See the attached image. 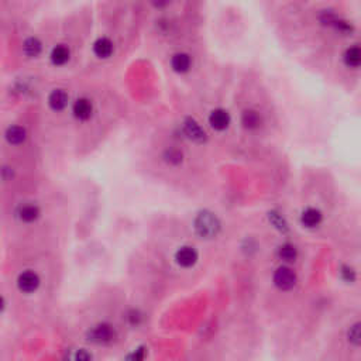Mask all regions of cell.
I'll return each mask as SVG.
<instances>
[{"mask_svg": "<svg viewBox=\"0 0 361 361\" xmlns=\"http://www.w3.org/2000/svg\"><path fill=\"white\" fill-rule=\"evenodd\" d=\"M17 215H19L20 220H23L25 223H31L34 220H37V217L40 216V210L34 205H24V206H20Z\"/></svg>", "mask_w": 361, "mask_h": 361, "instance_id": "11", "label": "cell"}, {"mask_svg": "<svg viewBox=\"0 0 361 361\" xmlns=\"http://www.w3.org/2000/svg\"><path fill=\"white\" fill-rule=\"evenodd\" d=\"M344 61L349 67H353V68H357L360 65L361 61V54H360V48L358 47H351L349 50L346 51L344 54Z\"/></svg>", "mask_w": 361, "mask_h": 361, "instance_id": "16", "label": "cell"}, {"mask_svg": "<svg viewBox=\"0 0 361 361\" xmlns=\"http://www.w3.org/2000/svg\"><path fill=\"white\" fill-rule=\"evenodd\" d=\"M89 337L95 343H109L114 339V330L109 324H97L89 332Z\"/></svg>", "mask_w": 361, "mask_h": 361, "instance_id": "3", "label": "cell"}, {"mask_svg": "<svg viewBox=\"0 0 361 361\" xmlns=\"http://www.w3.org/2000/svg\"><path fill=\"white\" fill-rule=\"evenodd\" d=\"M261 117L260 114L254 110H247L243 114V124L247 127V128H255V127L260 126Z\"/></svg>", "mask_w": 361, "mask_h": 361, "instance_id": "17", "label": "cell"}, {"mask_svg": "<svg viewBox=\"0 0 361 361\" xmlns=\"http://www.w3.org/2000/svg\"><path fill=\"white\" fill-rule=\"evenodd\" d=\"M210 126L216 128V130H224L230 123V116L226 110L223 109H216L213 110L209 116Z\"/></svg>", "mask_w": 361, "mask_h": 361, "instance_id": "6", "label": "cell"}, {"mask_svg": "<svg viewBox=\"0 0 361 361\" xmlns=\"http://www.w3.org/2000/svg\"><path fill=\"white\" fill-rule=\"evenodd\" d=\"M51 59L55 65H62L70 59V50L63 45H58L51 52Z\"/></svg>", "mask_w": 361, "mask_h": 361, "instance_id": "14", "label": "cell"}, {"mask_svg": "<svg viewBox=\"0 0 361 361\" xmlns=\"http://www.w3.org/2000/svg\"><path fill=\"white\" fill-rule=\"evenodd\" d=\"M17 285H19L20 291L27 292H34L40 285V278L36 273L32 271H25V273L20 274L19 279H17Z\"/></svg>", "mask_w": 361, "mask_h": 361, "instance_id": "4", "label": "cell"}, {"mask_svg": "<svg viewBox=\"0 0 361 361\" xmlns=\"http://www.w3.org/2000/svg\"><path fill=\"white\" fill-rule=\"evenodd\" d=\"M274 282H275V285L278 286L279 289L288 291V289L293 288V285L297 284V275H295V273L292 271L291 268L279 267L278 270L275 271V275H274Z\"/></svg>", "mask_w": 361, "mask_h": 361, "instance_id": "2", "label": "cell"}, {"mask_svg": "<svg viewBox=\"0 0 361 361\" xmlns=\"http://www.w3.org/2000/svg\"><path fill=\"white\" fill-rule=\"evenodd\" d=\"M48 102H50V106L54 110H62L68 103V95L62 89H55L48 97Z\"/></svg>", "mask_w": 361, "mask_h": 361, "instance_id": "7", "label": "cell"}, {"mask_svg": "<svg viewBox=\"0 0 361 361\" xmlns=\"http://www.w3.org/2000/svg\"><path fill=\"white\" fill-rule=\"evenodd\" d=\"M185 133L189 136L190 139L195 141H202L205 140V132L202 130V127L198 124L195 120H186L185 121Z\"/></svg>", "mask_w": 361, "mask_h": 361, "instance_id": "12", "label": "cell"}, {"mask_svg": "<svg viewBox=\"0 0 361 361\" xmlns=\"http://www.w3.org/2000/svg\"><path fill=\"white\" fill-rule=\"evenodd\" d=\"M360 324L355 323L354 326L349 330V340L351 343H354V344H358V343H360Z\"/></svg>", "mask_w": 361, "mask_h": 361, "instance_id": "20", "label": "cell"}, {"mask_svg": "<svg viewBox=\"0 0 361 361\" xmlns=\"http://www.w3.org/2000/svg\"><path fill=\"white\" fill-rule=\"evenodd\" d=\"M279 257L282 258L284 261H295V258H297V255H298V253H297V248L293 247L292 244H284L282 247L279 248Z\"/></svg>", "mask_w": 361, "mask_h": 361, "instance_id": "19", "label": "cell"}, {"mask_svg": "<svg viewBox=\"0 0 361 361\" xmlns=\"http://www.w3.org/2000/svg\"><path fill=\"white\" fill-rule=\"evenodd\" d=\"M3 305H5V302H3V298L0 297V311L3 309Z\"/></svg>", "mask_w": 361, "mask_h": 361, "instance_id": "23", "label": "cell"}, {"mask_svg": "<svg viewBox=\"0 0 361 361\" xmlns=\"http://www.w3.org/2000/svg\"><path fill=\"white\" fill-rule=\"evenodd\" d=\"M24 51L28 57H37L41 51V43L37 38H30L24 43Z\"/></svg>", "mask_w": 361, "mask_h": 361, "instance_id": "18", "label": "cell"}, {"mask_svg": "<svg viewBox=\"0 0 361 361\" xmlns=\"http://www.w3.org/2000/svg\"><path fill=\"white\" fill-rule=\"evenodd\" d=\"M219 227H220V224H219L217 217L210 212L199 213L196 220H195V228H196L198 235L206 237V239L215 237L219 232Z\"/></svg>", "mask_w": 361, "mask_h": 361, "instance_id": "1", "label": "cell"}, {"mask_svg": "<svg viewBox=\"0 0 361 361\" xmlns=\"http://www.w3.org/2000/svg\"><path fill=\"white\" fill-rule=\"evenodd\" d=\"M74 113L78 119L86 120L92 114V103L88 99H78L74 105Z\"/></svg>", "mask_w": 361, "mask_h": 361, "instance_id": "8", "label": "cell"}, {"mask_svg": "<svg viewBox=\"0 0 361 361\" xmlns=\"http://www.w3.org/2000/svg\"><path fill=\"white\" fill-rule=\"evenodd\" d=\"M301 220H302V224L306 227H316L317 224L322 222V213L319 210L309 208L302 213Z\"/></svg>", "mask_w": 361, "mask_h": 361, "instance_id": "9", "label": "cell"}, {"mask_svg": "<svg viewBox=\"0 0 361 361\" xmlns=\"http://www.w3.org/2000/svg\"><path fill=\"white\" fill-rule=\"evenodd\" d=\"M190 67V58L186 54H177L172 58V68L177 72H186Z\"/></svg>", "mask_w": 361, "mask_h": 361, "instance_id": "15", "label": "cell"}, {"mask_svg": "<svg viewBox=\"0 0 361 361\" xmlns=\"http://www.w3.org/2000/svg\"><path fill=\"white\" fill-rule=\"evenodd\" d=\"M92 360V355L89 354L86 350H79L75 354V361H90Z\"/></svg>", "mask_w": 361, "mask_h": 361, "instance_id": "22", "label": "cell"}, {"mask_svg": "<svg viewBox=\"0 0 361 361\" xmlns=\"http://www.w3.org/2000/svg\"><path fill=\"white\" fill-rule=\"evenodd\" d=\"M6 139L10 144H21L25 140V130L20 126L9 127L6 132Z\"/></svg>", "mask_w": 361, "mask_h": 361, "instance_id": "13", "label": "cell"}, {"mask_svg": "<svg viewBox=\"0 0 361 361\" xmlns=\"http://www.w3.org/2000/svg\"><path fill=\"white\" fill-rule=\"evenodd\" d=\"M93 51L99 58H108L113 52V44L109 38H99L95 43Z\"/></svg>", "mask_w": 361, "mask_h": 361, "instance_id": "10", "label": "cell"}, {"mask_svg": "<svg viewBox=\"0 0 361 361\" xmlns=\"http://www.w3.org/2000/svg\"><path fill=\"white\" fill-rule=\"evenodd\" d=\"M168 161L170 162H174V164H178V162H181L182 161V154L178 151V150H171V151L168 152Z\"/></svg>", "mask_w": 361, "mask_h": 361, "instance_id": "21", "label": "cell"}, {"mask_svg": "<svg viewBox=\"0 0 361 361\" xmlns=\"http://www.w3.org/2000/svg\"><path fill=\"white\" fill-rule=\"evenodd\" d=\"M177 262L182 267H192L198 260V253L195 248L182 247L177 251Z\"/></svg>", "mask_w": 361, "mask_h": 361, "instance_id": "5", "label": "cell"}]
</instances>
